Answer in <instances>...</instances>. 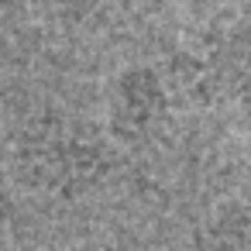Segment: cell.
<instances>
[{"mask_svg": "<svg viewBox=\"0 0 251 251\" xmlns=\"http://www.w3.org/2000/svg\"><path fill=\"white\" fill-rule=\"evenodd\" d=\"M0 224H4V193H0Z\"/></svg>", "mask_w": 251, "mask_h": 251, "instance_id": "6da1fadb", "label": "cell"}]
</instances>
